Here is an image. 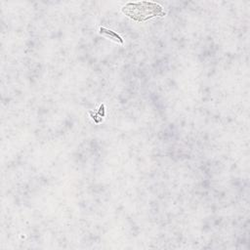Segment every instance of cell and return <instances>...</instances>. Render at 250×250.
<instances>
[{"instance_id": "obj_1", "label": "cell", "mask_w": 250, "mask_h": 250, "mask_svg": "<svg viewBox=\"0 0 250 250\" xmlns=\"http://www.w3.org/2000/svg\"><path fill=\"white\" fill-rule=\"evenodd\" d=\"M123 12L133 20L144 21L154 16L165 15L163 9L156 3L141 2L135 4H127L123 8Z\"/></svg>"}]
</instances>
